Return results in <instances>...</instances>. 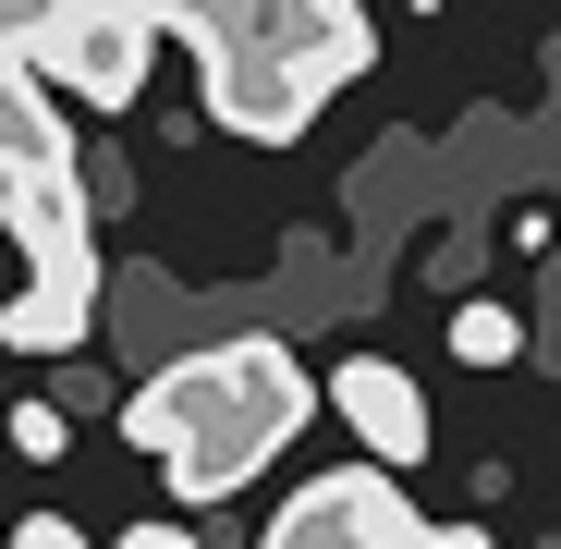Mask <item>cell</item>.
<instances>
[{
	"label": "cell",
	"instance_id": "2",
	"mask_svg": "<svg viewBox=\"0 0 561 549\" xmlns=\"http://www.w3.org/2000/svg\"><path fill=\"white\" fill-rule=\"evenodd\" d=\"M159 25L196 49L208 123L256 135V147H294L330 85H354L366 61H379V25H366L354 0H244V13L196 0V13H159Z\"/></svg>",
	"mask_w": 561,
	"mask_h": 549
},
{
	"label": "cell",
	"instance_id": "4",
	"mask_svg": "<svg viewBox=\"0 0 561 549\" xmlns=\"http://www.w3.org/2000/svg\"><path fill=\"white\" fill-rule=\"evenodd\" d=\"M85 171H25L0 183V232L25 244V282H99V232H85Z\"/></svg>",
	"mask_w": 561,
	"mask_h": 549
},
{
	"label": "cell",
	"instance_id": "3",
	"mask_svg": "<svg viewBox=\"0 0 561 549\" xmlns=\"http://www.w3.org/2000/svg\"><path fill=\"white\" fill-rule=\"evenodd\" d=\"M147 61H159V13H147V0H49L37 85H73L85 111H135Z\"/></svg>",
	"mask_w": 561,
	"mask_h": 549
},
{
	"label": "cell",
	"instance_id": "9",
	"mask_svg": "<svg viewBox=\"0 0 561 549\" xmlns=\"http://www.w3.org/2000/svg\"><path fill=\"white\" fill-rule=\"evenodd\" d=\"M61 403H13V451H25V465H61Z\"/></svg>",
	"mask_w": 561,
	"mask_h": 549
},
{
	"label": "cell",
	"instance_id": "7",
	"mask_svg": "<svg viewBox=\"0 0 561 549\" xmlns=\"http://www.w3.org/2000/svg\"><path fill=\"white\" fill-rule=\"evenodd\" d=\"M85 330H99V282H25L0 306V342L13 354H85Z\"/></svg>",
	"mask_w": 561,
	"mask_h": 549
},
{
	"label": "cell",
	"instance_id": "11",
	"mask_svg": "<svg viewBox=\"0 0 561 549\" xmlns=\"http://www.w3.org/2000/svg\"><path fill=\"white\" fill-rule=\"evenodd\" d=\"M123 549H196V537H183V525H135Z\"/></svg>",
	"mask_w": 561,
	"mask_h": 549
},
{
	"label": "cell",
	"instance_id": "1",
	"mask_svg": "<svg viewBox=\"0 0 561 549\" xmlns=\"http://www.w3.org/2000/svg\"><path fill=\"white\" fill-rule=\"evenodd\" d=\"M306 366L280 354V342H208V354H171L159 379L135 391V415H123V439L135 451H159V477H171V501H232L280 439L306 427Z\"/></svg>",
	"mask_w": 561,
	"mask_h": 549
},
{
	"label": "cell",
	"instance_id": "8",
	"mask_svg": "<svg viewBox=\"0 0 561 549\" xmlns=\"http://www.w3.org/2000/svg\"><path fill=\"white\" fill-rule=\"evenodd\" d=\"M451 354H463V366H513V354H525V318L489 306V294H477V306H451Z\"/></svg>",
	"mask_w": 561,
	"mask_h": 549
},
{
	"label": "cell",
	"instance_id": "5",
	"mask_svg": "<svg viewBox=\"0 0 561 549\" xmlns=\"http://www.w3.org/2000/svg\"><path fill=\"white\" fill-rule=\"evenodd\" d=\"M330 415L379 451V477H403V465H427V391L403 379L391 354H342L330 366Z\"/></svg>",
	"mask_w": 561,
	"mask_h": 549
},
{
	"label": "cell",
	"instance_id": "6",
	"mask_svg": "<svg viewBox=\"0 0 561 549\" xmlns=\"http://www.w3.org/2000/svg\"><path fill=\"white\" fill-rule=\"evenodd\" d=\"M25 171H73V123L49 111V85L25 61H0V183H25Z\"/></svg>",
	"mask_w": 561,
	"mask_h": 549
},
{
	"label": "cell",
	"instance_id": "10",
	"mask_svg": "<svg viewBox=\"0 0 561 549\" xmlns=\"http://www.w3.org/2000/svg\"><path fill=\"white\" fill-rule=\"evenodd\" d=\"M0 549H85V537H73L61 513H25V525H13V537H0Z\"/></svg>",
	"mask_w": 561,
	"mask_h": 549
}]
</instances>
